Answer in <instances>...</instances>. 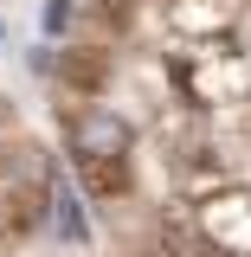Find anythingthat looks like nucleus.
I'll return each instance as SVG.
<instances>
[{
    "instance_id": "f257e3e1",
    "label": "nucleus",
    "mask_w": 251,
    "mask_h": 257,
    "mask_svg": "<svg viewBox=\"0 0 251 257\" xmlns=\"http://www.w3.org/2000/svg\"><path fill=\"white\" fill-rule=\"evenodd\" d=\"M129 142H135V128H129V116H116L110 103H84V109L71 116V155H77V167H84V161H123Z\"/></svg>"
},
{
    "instance_id": "f03ea898",
    "label": "nucleus",
    "mask_w": 251,
    "mask_h": 257,
    "mask_svg": "<svg viewBox=\"0 0 251 257\" xmlns=\"http://www.w3.org/2000/svg\"><path fill=\"white\" fill-rule=\"evenodd\" d=\"M103 77H110V52H103V45H71V52H64V84H71V90H103Z\"/></svg>"
},
{
    "instance_id": "7ed1b4c3",
    "label": "nucleus",
    "mask_w": 251,
    "mask_h": 257,
    "mask_svg": "<svg viewBox=\"0 0 251 257\" xmlns=\"http://www.w3.org/2000/svg\"><path fill=\"white\" fill-rule=\"evenodd\" d=\"M232 0H174V26L181 32H219V26H232Z\"/></svg>"
},
{
    "instance_id": "20e7f679",
    "label": "nucleus",
    "mask_w": 251,
    "mask_h": 257,
    "mask_svg": "<svg viewBox=\"0 0 251 257\" xmlns=\"http://www.w3.org/2000/svg\"><path fill=\"white\" fill-rule=\"evenodd\" d=\"M71 26V0H58V7H45V32H64Z\"/></svg>"
},
{
    "instance_id": "39448f33",
    "label": "nucleus",
    "mask_w": 251,
    "mask_h": 257,
    "mask_svg": "<svg viewBox=\"0 0 251 257\" xmlns=\"http://www.w3.org/2000/svg\"><path fill=\"white\" fill-rule=\"evenodd\" d=\"M103 7H129V0H103Z\"/></svg>"
}]
</instances>
